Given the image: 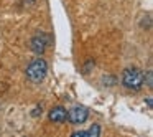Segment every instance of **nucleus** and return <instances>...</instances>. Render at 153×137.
I'll return each mask as SVG.
<instances>
[{"label": "nucleus", "instance_id": "obj_1", "mask_svg": "<svg viewBox=\"0 0 153 137\" xmlns=\"http://www.w3.org/2000/svg\"><path fill=\"white\" fill-rule=\"evenodd\" d=\"M122 83L127 89L138 91V89H142L143 83H145V74H143L142 70H138V68H128V70L123 71Z\"/></svg>", "mask_w": 153, "mask_h": 137}, {"label": "nucleus", "instance_id": "obj_2", "mask_svg": "<svg viewBox=\"0 0 153 137\" xmlns=\"http://www.w3.org/2000/svg\"><path fill=\"white\" fill-rule=\"evenodd\" d=\"M46 71H48V64L43 58H36L33 60L27 68V76L30 81L33 83H40L45 76H46Z\"/></svg>", "mask_w": 153, "mask_h": 137}, {"label": "nucleus", "instance_id": "obj_3", "mask_svg": "<svg viewBox=\"0 0 153 137\" xmlns=\"http://www.w3.org/2000/svg\"><path fill=\"white\" fill-rule=\"evenodd\" d=\"M87 116H89V112H87V109L82 107V106H76V107H73V109L68 112V119H69L73 124H76V126L86 122Z\"/></svg>", "mask_w": 153, "mask_h": 137}, {"label": "nucleus", "instance_id": "obj_4", "mask_svg": "<svg viewBox=\"0 0 153 137\" xmlns=\"http://www.w3.org/2000/svg\"><path fill=\"white\" fill-rule=\"evenodd\" d=\"M50 119L53 121L54 124H63L64 121L68 119V111L64 107L58 106V107H53L50 111Z\"/></svg>", "mask_w": 153, "mask_h": 137}, {"label": "nucleus", "instance_id": "obj_5", "mask_svg": "<svg viewBox=\"0 0 153 137\" xmlns=\"http://www.w3.org/2000/svg\"><path fill=\"white\" fill-rule=\"evenodd\" d=\"M45 48H46V37L45 35H36V37L31 40V50L35 51L36 55H41L45 51Z\"/></svg>", "mask_w": 153, "mask_h": 137}, {"label": "nucleus", "instance_id": "obj_6", "mask_svg": "<svg viewBox=\"0 0 153 137\" xmlns=\"http://www.w3.org/2000/svg\"><path fill=\"white\" fill-rule=\"evenodd\" d=\"M73 136H91V137H97L100 136V127L97 126H92L89 130H77V132H73Z\"/></svg>", "mask_w": 153, "mask_h": 137}, {"label": "nucleus", "instance_id": "obj_7", "mask_svg": "<svg viewBox=\"0 0 153 137\" xmlns=\"http://www.w3.org/2000/svg\"><path fill=\"white\" fill-rule=\"evenodd\" d=\"M146 86H152V71L146 73Z\"/></svg>", "mask_w": 153, "mask_h": 137}]
</instances>
